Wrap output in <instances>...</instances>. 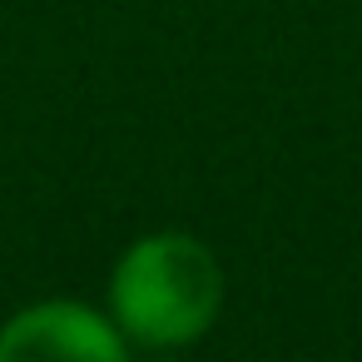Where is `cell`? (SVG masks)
<instances>
[{
    "label": "cell",
    "mask_w": 362,
    "mask_h": 362,
    "mask_svg": "<svg viewBox=\"0 0 362 362\" xmlns=\"http://www.w3.org/2000/svg\"><path fill=\"white\" fill-rule=\"evenodd\" d=\"M223 298V273L214 253L189 233L139 238L110 283L115 322L144 347H179L204 337Z\"/></svg>",
    "instance_id": "cell-1"
},
{
    "label": "cell",
    "mask_w": 362,
    "mask_h": 362,
    "mask_svg": "<svg viewBox=\"0 0 362 362\" xmlns=\"http://www.w3.org/2000/svg\"><path fill=\"white\" fill-rule=\"evenodd\" d=\"M0 362H129V352L95 308L35 303L0 327Z\"/></svg>",
    "instance_id": "cell-2"
}]
</instances>
